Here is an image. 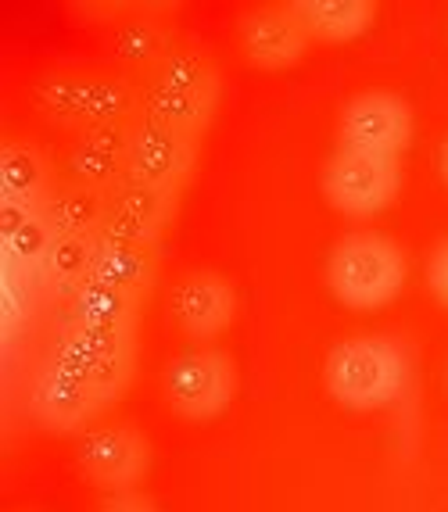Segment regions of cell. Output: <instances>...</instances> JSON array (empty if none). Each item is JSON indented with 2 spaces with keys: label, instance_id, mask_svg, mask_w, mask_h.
Listing matches in <instances>:
<instances>
[{
  "label": "cell",
  "instance_id": "cell-1",
  "mask_svg": "<svg viewBox=\"0 0 448 512\" xmlns=\"http://www.w3.org/2000/svg\"><path fill=\"white\" fill-rule=\"evenodd\" d=\"M409 265L395 240L373 230H355L334 244L327 258V287L341 305L370 312L398 298Z\"/></svg>",
  "mask_w": 448,
  "mask_h": 512
},
{
  "label": "cell",
  "instance_id": "cell-2",
  "mask_svg": "<svg viewBox=\"0 0 448 512\" xmlns=\"http://www.w3.org/2000/svg\"><path fill=\"white\" fill-rule=\"evenodd\" d=\"M323 384L345 409H384L405 384V355L391 337H348L330 348Z\"/></svg>",
  "mask_w": 448,
  "mask_h": 512
},
{
  "label": "cell",
  "instance_id": "cell-3",
  "mask_svg": "<svg viewBox=\"0 0 448 512\" xmlns=\"http://www.w3.org/2000/svg\"><path fill=\"white\" fill-rule=\"evenodd\" d=\"M36 104L51 122L79 126L83 133L97 126L133 122L140 97L122 76H94V72H51L36 83Z\"/></svg>",
  "mask_w": 448,
  "mask_h": 512
},
{
  "label": "cell",
  "instance_id": "cell-4",
  "mask_svg": "<svg viewBox=\"0 0 448 512\" xmlns=\"http://www.w3.org/2000/svg\"><path fill=\"white\" fill-rule=\"evenodd\" d=\"M76 466L104 495L137 491L147 466H151V441L130 419L97 423V427H87L79 434Z\"/></svg>",
  "mask_w": 448,
  "mask_h": 512
},
{
  "label": "cell",
  "instance_id": "cell-5",
  "mask_svg": "<svg viewBox=\"0 0 448 512\" xmlns=\"http://www.w3.org/2000/svg\"><path fill=\"white\" fill-rule=\"evenodd\" d=\"M162 391L180 419H216L237 394V366L219 348L183 351L165 366Z\"/></svg>",
  "mask_w": 448,
  "mask_h": 512
},
{
  "label": "cell",
  "instance_id": "cell-6",
  "mask_svg": "<svg viewBox=\"0 0 448 512\" xmlns=\"http://www.w3.org/2000/svg\"><path fill=\"white\" fill-rule=\"evenodd\" d=\"M323 197L337 212L366 219L377 215L391 205L402 187V172H398V158H377V154H359L337 147V154H330L319 176Z\"/></svg>",
  "mask_w": 448,
  "mask_h": 512
},
{
  "label": "cell",
  "instance_id": "cell-7",
  "mask_svg": "<svg viewBox=\"0 0 448 512\" xmlns=\"http://www.w3.org/2000/svg\"><path fill=\"white\" fill-rule=\"evenodd\" d=\"M413 137V111L398 94L370 90L341 111V147L377 158H398Z\"/></svg>",
  "mask_w": 448,
  "mask_h": 512
},
{
  "label": "cell",
  "instance_id": "cell-8",
  "mask_svg": "<svg viewBox=\"0 0 448 512\" xmlns=\"http://www.w3.org/2000/svg\"><path fill=\"white\" fill-rule=\"evenodd\" d=\"M169 316L190 341H212L237 316V291L216 269H190L169 291Z\"/></svg>",
  "mask_w": 448,
  "mask_h": 512
},
{
  "label": "cell",
  "instance_id": "cell-9",
  "mask_svg": "<svg viewBox=\"0 0 448 512\" xmlns=\"http://www.w3.org/2000/svg\"><path fill=\"white\" fill-rule=\"evenodd\" d=\"M198 165V137L176 133V129L155 126V122H137L130 151V180L158 187L165 194H176L187 187Z\"/></svg>",
  "mask_w": 448,
  "mask_h": 512
},
{
  "label": "cell",
  "instance_id": "cell-10",
  "mask_svg": "<svg viewBox=\"0 0 448 512\" xmlns=\"http://www.w3.org/2000/svg\"><path fill=\"white\" fill-rule=\"evenodd\" d=\"M137 122L87 129L65 154V176L79 187H94L112 194L119 183L130 180V151Z\"/></svg>",
  "mask_w": 448,
  "mask_h": 512
},
{
  "label": "cell",
  "instance_id": "cell-11",
  "mask_svg": "<svg viewBox=\"0 0 448 512\" xmlns=\"http://www.w3.org/2000/svg\"><path fill=\"white\" fill-rule=\"evenodd\" d=\"M312 36L298 22L291 4L255 8L237 22V43L244 58L259 69H291L305 58Z\"/></svg>",
  "mask_w": 448,
  "mask_h": 512
},
{
  "label": "cell",
  "instance_id": "cell-12",
  "mask_svg": "<svg viewBox=\"0 0 448 512\" xmlns=\"http://www.w3.org/2000/svg\"><path fill=\"white\" fill-rule=\"evenodd\" d=\"M29 416L40 427L54 430V434H72V430H87V423L104 409V402L90 391L87 380L65 376L54 366H40L33 373V384L26 394Z\"/></svg>",
  "mask_w": 448,
  "mask_h": 512
},
{
  "label": "cell",
  "instance_id": "cell-13",
  "mask_svg": "<svg viewBox=\"0 0 448 512\" xmlns=\"http://www.w3.org/2000/svg\"><path fill=\"white\" fill-rule=\"evenodd\" d=\"M176 4H137L130 18H122L112 29V54L126 69H155L165 54L173 51V29L165 15H173Z\"/></svg>",
  "mask_w": 448,
  "mask_h": 512
},
{
  "label": "cell",
  "instance_id": "cell-14",
  "mask_svg": "<svg viewBox=\"0 0 448 512\" xmlns=\"http://www.w3.org/2000/svg\"><path fill=\"white\" fill-rule=\"evenodd\" d=\"M147 86H158V90H176V94L190 97H205V101L219 104V90H223V79H219L216 61L201 51L198 43H176L173 51L158 61Z\"/></svg>",
  "mask_w": 448,
  "mask_h": 512
},
{
  "label": "cell",
  "instance_id": "cell-15",
  "mask_svg": "<svg viewBox=\"0 0 448 512\" xmlns=\"http://www.w3.org/2000/svg\"><path fill=\"white\" fill-rule=\"evenodd\" d=\"M291 11L312 40L345 43L362 36L377 18L373 0H291Z\"/></svg>",
  "mask_w": 448,
  "mask_h": 512
},
{
  "label": "cell",
  "instance_id": "cell-16",
  "mask_svg": "<svg viewBox=\"0 0 448 512\" xmlns=\"http://www.w3.org/2000/svg\"><path fill=\"white\" fill-rule=\"evenodd\" d=\"M97 251H101L97 233H65V237H58L44 262V276H40L44 287L58 298L72 301L94 280Z\"/></svg>",
  "mask_w": 448,
  "mask_h": 512
},
{
  "label": "cell",
  "instance_id": "cell-17",
  "mask_svg": "<svg viewBox=\"0 0 448 512\" xmlns=\"http://www.w3.org/2000/svg\"><path fill=\"white\" fill-rule=\"evenodd\" d=\"M51 190V158L44 147H36L33 140H8L0 147V197L44 205Z\"/></svg>",
  "mask_w": 448,
  "mask_h": 512
},
{
  "label": "cell",
  "instance_id": "cell-18",
  "mask_svg": "<svg viewBox=\"0 0 448 512\" xmlns=\"http://www.w3.org/2000/svg\"><path fill=\"white\" fill-rule=\"evenodd\" d=\"M162 273V255L158 248H126V244H101L94 265V280L119 287L144 301Z\"/></svg>",
  "mask_w": 448,
  "mask_h": 512
},
{
  "label": "cell",
  "instance_id": "cell-19",
  "mask_svg": "<svg viewBox=\"0 0 448 512\" xmlns=\"http://www.w3.org/2000/svg\"><path fill=\"white\" fill-rule=\"evenodd\" d=\"M108 212H112V197L104 190L79 187V183L54 187L51 197L44 201V219L51 222L58 237H65V233H101Z\"/></svg>",
  "mask_w": 448,
  "mask_h": 512
},
{
  "label": "cell",
  "instance_id": "cell-20",
  "mask_svg": "<svg viewBox=\"0 0 448 512\" xmlns=\"http://www.w3.org/2000/svg\"><path fill=\"white\" fill-rule=\"evenodd\" d=\"M140 119L165 129H176V133H187V137H201L208 129V122L216 119V101L144 86V94H140Z\"/></svg>",
  "mask_w": 448,
  "mask_h": 512
},
{
  "label": "cell",
  "instance_id": "cell-21",
  "mask_svg": "<svg viewBox=\"0 0 448 512\" xmlns=\"http://www.w3.org/2000/svg\"><path fill=\"white\" fill-rule=\"evenodd\" d=\"M140 298L90 280L76 298L69 301V323L76 326H137Z\"/></svg>",
  "mask_w": 448,
  "mask_h": 512
},
{
  "label": "cell",
  "instance_id": "cell-22",
  "mask_svg": "<svg viewBox=\"0 0 448 512\" xmlns=\"http://www.w3.org/2000/svg\"><path fill=\"white\" fill-rule=\"evenodd\" d=\"M54 240H58V233H54L51 222H47L44 215L33 219L29 226H22L15 237L0 240L4 269H15V273H26V276H33V280H40V276H44L47 255H51V248H54Z\"/></svg>",
  "mask_w": 448,
  "mask_h": 512
},
{
  "label": "cell",
  "instance_id": "cell-23",
  "mask_svg": "<svg viewBox=\"0 0 448 512\" xmlns=\"http://www.w3.org/2000/svg\"><path fill=\"white\" fill-rule=\"evenodd\" d=\"M112 208L119 212H130L144 222H155L162 230H169V222L176 215V194H165L158 187H147V183H137V180H126L112 190Z\"/></svg>",
  "mask_w": 448,
  "mask_h": 512
},
{
  "label": "cell",
  "instance_id": "cell-24",
  "mask_svg": "<svg viewBox=\"0 0 448 512\" xmlns=\"http://www.w3.org/2000/svg\"><path fill=\"white\" fill-rule=\"evenodd\" d=\"M162 237H165L162 226L137 219L130 212H119V208L108 212L101 233H97L101 244H126V248H162Z\"/></svg>",
  "mask_w": 448,
  "mask_h": 512
},
{
  "label": "cell",
  "instance_id": "cell-25",
  "mask_svg": "<svg viewBox=\"0 0 448 512\" xmlns=\"http://www.w3.org/2000/svg\"><path fill=\"white\" fill-rule=\"evenodd\" d=\"M133 376H137V355H101V359H94V366H90L87 384H90V391L108 405L126 394V387L133 384Z\"/></svg>",
  "mask_w": 448,
  "mask_h": 512
},
{
  "label": "cell",
  "instance_id": "cell-26",
  "mask_svg": "<svg viewBox=\"0 0 448 512\" xmlns=\"http://www.w3.org/2000/svg\"><path fill=\"white\" fill-rule=\"evenodd\" d=\"M72 341L101 359V355H137V326H76L69 323L65 330Z\"/></svg>",
  "mask_w": 448,
  "mask_h": 512
},
{
  "label": "cell",
  "instance_id": "cell-27",
  "mask_svg": "<svg viewBox=\"0 0 448 512\" xmlns=\"http://www.w3.org/2000/svg\"><path fill=\"white\" fill-rule=\"evenodd\" d=\"M36 283L33 276L15 273V269H4V287H0V308H4V323L22 326L36 308Z\"/></svg>",
  "mask_w": 448,
  "mask_h": 512
},
{
  "label": "cell",
  "instance_id": "cell-28",
  "mask_svg": "<svg viewBox=\"0 0 448 512\" xmlns=\"http://www.w3.org/2000/svg\"><path fill=\"white\" fill-rule=\"evenodd\" d=\"M72 15L87 18L90 26H119L122 18H130L137 11V4L130 0H83V4H72Z\"/></svg>",
  "mask_w": 448,
  "mask_h": 512
},
{
  "label": "cell",
  "instance_id": "cell-29",
  "mask_svg": "<svg viewBox=\"0 0 448 512\" xmlns=\"http://www.w3.org/2000/svg\"><path fill=\"white\" fill-rule=\"evenodd\" d=\"M44 215V205L36 201H18V197H0V240L15 237L22 226Z\"/></svg>",
  "mask_w": 448,
  "mask_h": 512
},
{
  "label": "cell",
  "instance_id": "cell-30",
  "mask_svg": "<svg viewBox=\"0 0 448 512\" xmlns=\"http://www.w3.org/2000/svg\"><path fill=\"white\" fill-rule=\"evenodd\" d=\"M94 512H158V505L140 491H115Z\"/></svg>",
  "mask_w": 448,
  "mask_h": 512
},
{
  "label": "cell",
  "instance_id": "cell-31",
  "mask_svg": "<svg viewBox=\"0 0 448 512\" xmlns=\"http://www.w3.org/2000/svg\"><path fill=\"white\" fill-rule=\"evenodd\" d=\"M427 283L431 291L438 294L441 305H448V240L438 244V251L431 255V265H427Z\"/></svg>",
  "mask_w": 448,
  "mask_h": 512
},
{
  "label": "cell",
  "instance_id": "cell-32",
  "mask_svg": "<svg viewBox=\"0 0 448 512\" xmlns=\"http://www.w3.org/2000/svg\"><path fill=\"white\" fill-rule=\"evenodd\" d=\"M441 176H445V183H448V140H445V147H441Z\"/></svg>",
  "mask_w": 448,
  "mask_h": 512
},
{
  "label": "cell",
  "instance_id": "cell-33",
  "mask_svg": "<svg viewBox=\"0 0 448 512\" xmlns=\"http://www.w3.org/2000/svg\"><path fill=\"white\" fill-rule=\"evenodd\" d=\"M22 512H36V509H22Z\"/></svg>",
  "mask_w": 448,
  "mask_h": 512
}]
</instances>
